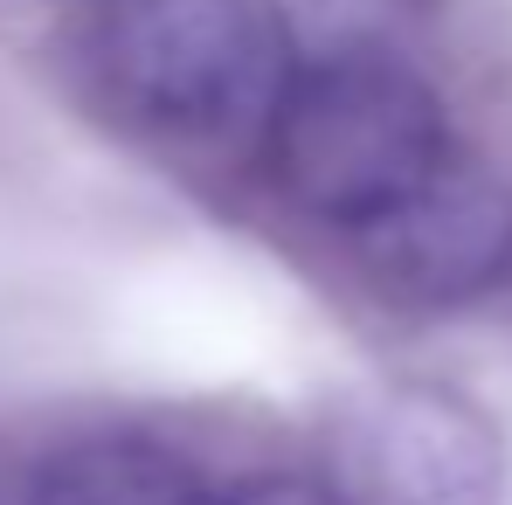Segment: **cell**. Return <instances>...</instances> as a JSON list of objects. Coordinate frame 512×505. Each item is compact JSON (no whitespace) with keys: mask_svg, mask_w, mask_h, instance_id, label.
<instances>
[{"mask_svg":"<svg viewBox=\"0 0 512 505\" xmlns=\"http://www.w3.org/2000/svg\"><path fill=\"white\" fill-rule=\"evenodd\" d=\"M90 63L132 125L236 146L263 139L298 77V35L284 0H97Z\"/></svg>","mask_w":512,"mask_h":505,"instance_id":"cell-1","label":"cell"},{"mask_svg":"<svg viewBox=\"0 0 512 505\" xmlns=\"http://www.w3.org/2000/svg\"><path fill=\"white\" fill-rule=\"evenodd\" d=\"M263 160L305 215L353 236L450 167L457 146L409 56H312L263 125Z\"/></svg>","mask_w":512,"mask_h":505,"instance_id":"cell-2","label":"cell"},{"mask_svg":"<svg viewBox=\"0 0 512 505\" xmlns=\"http://www.w3.org/2000/svg\"><path fill=\"white\" fill-rule=\"evenodd\" d=\"M326 492L340 505H499L506 429L478 395L450 381H374L346 395L333 422Z\"/></svg>","mask_w":512,"mask_h":505,"instance_id":"cell-3","label":"cell"},{"mask_svg":"<svg viewBox=\"0 0 512 505\" xmlns=\"http://www.w3.org/2000/svg\"><path fill=\"white\" fill-rule=\"evenodd\" d=\"M353 250L395 305H471L512 277V187L471 160H450L388 215L353 229Z\"/></svg>","mask_w":512,"mask_h":505,"instance_id":"cell-4","label":"cell"},{"mask_svg":"<svg viewBox=\"0 0 512 505\" xmlns=\"http://www.w3.org/2000/svg\"><path fill=\"white\" fill-rule=\"evenodd\" d=\"M28 505H222V492L153 436H77L42 457Z\"/></svg>","mask_w":512,"mask_h":505,"instance_id":"cell-5","label":"cell"},{"mask_svg":"<svg viewBox=\"0 0 512 505\" xmlns=\"http://www.w3.org/2000/svg\"><path fill=\"white\" fill-rule=\"evenodd\" d=\"M436 14V0H305L326 56H402V42Z\"/></svg>","mask_w":512,"mask_h":505,"instance_id":"cell-6","label":"cell"},{"mask_svg":"<svg viewBox=\"0 0 512 505\" xmlns=\"http://www.w3.org/2000/svg\"><path fill=\"white\" fill-rule=\"evenodd\" d=\"M222 505H340L326 492V478H298V471H263L243 478L236 492H222Z\"/></svg>","mask_w":512,"mask_h":505,"instance_id":"cell-7","label":"cell"}]
</instances>
